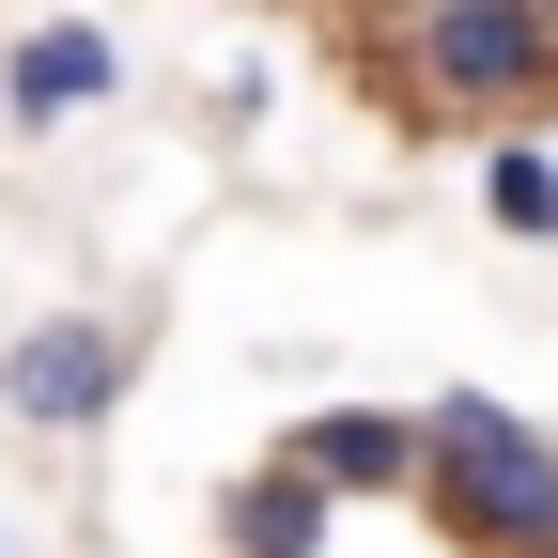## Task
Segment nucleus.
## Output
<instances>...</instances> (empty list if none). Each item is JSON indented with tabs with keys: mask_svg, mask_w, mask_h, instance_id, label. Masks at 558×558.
Listing matches in <instances>:
<instances>
[{
	"mask_svg": "<svg viewBox=\"0 0 558 558\" xmlns=\"http://www.w3.org/2000/svg\"><path fill=\"white\" fill-rule=\"evenodd\" d=\"M326 527H341V497H326L295 450H264L233 497H218V543H233V558H326Z\"/></svg>",
	"mask_w": 558,
	"mask_h": 558,
	"instance_id": "obj_6",
	"label": "nucleus"
},
{
	"mask_svg": "<svg viewBox=\"0 0 558 558\" xmlns=\"http://www.w3.org/2000/svg\"><path fill=\"white\" fill-rule=\"evenodd\" d=\"M0 558H16V543H0Z\"/></svg>",
	"mask_w": 558,
	"mask_h": 558,
	"instance_id": "obj_9",
	"label": "nucleus"
},
{
	"mask_svg": "<svg viewBox=\"0 0 558 558\" xmlns=\"http://www.w3.org/2000/svg\"><path fill=\"white\" fill-rule=\"evenodd\" d=\"M403 94L435 124L512 140V124L558 109V16H543V0H418V16H403Z\"/></svg>",
	"mask_w": 558,
	"mask_h": 558,
	"instance_id": "obj_2",
	"label": "nucleus"
},
{
	"mask_svg": "<svg viewBox=\"0 0 558 558\" xmlns=\"http://www.w3.org/2000/svg\"><path fill=\"white\" fill-rule=\"evenodd\" d=\"M481 218H497L512 248H543V233H558V156H543V124L481 140Z\"/></svg>",
	"mask_w": 558,
	"mask_h": 558,
	"instance_id": "obj_7",
	"label": "nucleus"
},
{
	"mask_svg": "<svg viewBox=\"0 0 558 558\" xmlns=\"http://www.w3.org/2000/svg\"><path fill=\"white\" fill-rule=\"evenodd\" d=\"M418 512L450 558H558V435L512 418L497 388L418 403Z\"/></svg>",
	"mask_w": 558,
	"mask_h": 558,
	"instance_id": "obj_1",
	"label": "nucleus"
},
{
	"mask_svg": "<svg viewBox=\"0 0 558 558\" xmlns=\"http://www.w3.org/2000/svg\"><path fill=\"white\" fill-rule=\"evenodd\" d=\"M543 16H558V0H543Z\"/></svg>",
	"mask_w": 558,
	"mask_h": 558,
	"instance_id": "obj_8",
	"label": "nucleus"
},
{
	"mask_svg": "<svg viewBox=\"0 0 558 558\" xmlns=\"http://www.w3.org/2000/svg\"><path fill=\"white\" fill-rule=\"evenodd\" d=\"M279 450H295L341 512L418 497V403H295V435H279Z\"/></svg>",
	"mask_w": 558,
	"mask_h": 558,
	"instance_id": "obj_4",
	"label": "nucleus"
},
{
	"mask_svg": "<svg viewBox=\"0 0 558 558\" xmlns=\"http://www.w3.org/2000/svg\"><path fill=\"white\" fill-rule=\"evenodd\" d=\"M109 94H124L109 16H47V32H16V62H0V109H16V124H78Z\"/></svg>",
	"mask_w": 558,
	"mask_h": 558,
	"instance_id": "obj_5",
	"label": "nucleus"
},
{
	"mask_svg": "<svg viewBox=\"0 0 558 558\" xmlns=\"http://www.w3.org/2000/svg\"><path fill=\"white\" fill-rule=\"evenodd\" d=\"M124 388H140V326L124 311H32L0 341V418L16 435H94Z\"/></svg>",
	"mask_w": 558,
	"mask_h": 558,
	"instance_id": "obj_3",
	"label": "nucleus"
}]
</instances>
